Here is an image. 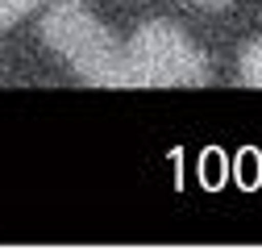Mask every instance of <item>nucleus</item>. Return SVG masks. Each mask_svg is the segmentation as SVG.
<instances>
[{"instance_id":"nucleus-1","label":"nucleus","mask_w":262,"mask_h":250,"mask_svg":"<svg viewBox=\"0 0 262 250\" xmlns=\"http://www.w3.org/2000/svg\"><path fill=\"white\" fill-rule=\"evenodd\" d=\"M42 38L71 62L83 84L125 88V42H117L79 0H54L42 21Z\"/></svg>"},{"instance_id":"nucleus-2","label":"nucleus","mask_w":262,"mask_h":250,"mask_svg":"<svg viewBox=\"0 0 262 250\" xmlns=\"http://www.w3.org/2000/svg\"><path fill=\"white\" fill-rule=\"evenodd\" d=\"M208 75L200 46L171 21H146L125 42V88H204Z\"/></svg>"},{"instance_id":"nucleus-3","label":"nucleus","mask_w":262,"mask_h":250,"mask_svg":"<svg viewBox=\"0 0 262 250\" xmlns=\"http://www.w3.org/2000/svg\"><path fill=\"white\" fill-rule=\"evenodd\" d=\"M242 84L246 88H262V38L246 46L242 54Z\"/></svg>"},{"instance_id":"nucleus-4","label":"nucleus","mask_w":262,"mask_h":250,"mask_svg":"<svg viewBox=\"0 0 262 250\" xmlns=\"http://www.w3.org/2000/svg\"><path fill=\"white\" fill-rule=\"evenodd\" d=\"M38 5H42V0H0V25H13L21 17H29Z\"/></svg>"},{"instance_id":"nucleus-5","label":"nucleus","mask_w":262,"mask_h":250,"mask_svg":"<svg viewBox=\"0 0 262 250\" xmlns=\"http://www.w3.org/2000/svg\"><path fill=\"white\" fill-rule=\"evenodd\" d=\"M195 5H208V9H216V5H229V0H195Z\"/></svg>"}]
</instances>
